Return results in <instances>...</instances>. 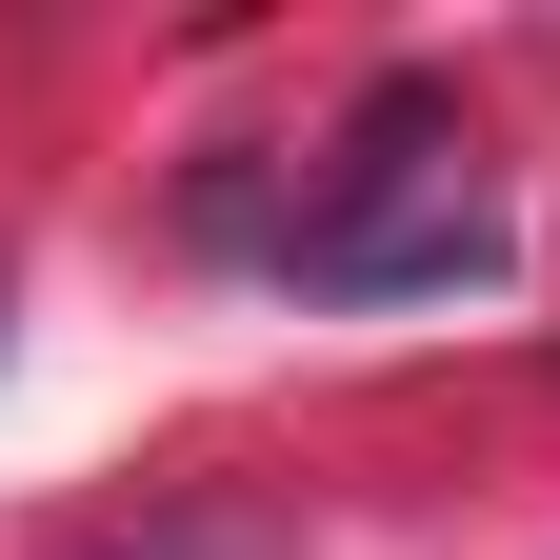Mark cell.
Returning <instances> with one entry per match:
<instances>
[{
  "label": "cell",
  "mask_w": 560,
  "mask_h": 560,
  "mask_svg": "<svg viewBox=\"0 0 560 560\" xmlns=\"http://www.w3.org/2000/svg\"><path fill=\"white\" fill-rule=\"evenodd\" d=\"M501 180H480V140L441 81H361V120H340L320 200L280 221V280L301 301H460V280H501Z\"/></svg>",
  "instance_id": "6da1fadb"
}]
</instances>
